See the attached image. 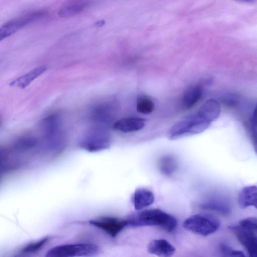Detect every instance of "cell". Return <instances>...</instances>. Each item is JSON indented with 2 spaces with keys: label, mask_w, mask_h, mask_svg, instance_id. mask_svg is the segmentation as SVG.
<instances>
[{
  "label": "cell",
  "mask_w": 257,
  "mask_h": 257,
  "mask_svg": "<svg viewBox=\"0 0 257 257\" xmlns=\"http://www.w3.org/2000/svg\"><path fill=\"white\" fill-rule=\"evenodd\" d=\"M90 224L101 229L112 237H116L127 226L125 218L113 216H101L89 221Z\"/></svg>",
  "instance_id": "cell-7"
},
{
  "label": "cell",
  "mask_w": 257,
  "mask_h": 257,
  "mask_svg": "<svg viewBox=\"0 0 257 257\" xmlns=\"http://www.w3.org/2000/svg\"><path fill=\"white\" fill-rule=\"evenodd\" d=\"M239 224L248 229L257 232V217H251L239 221Z\"/></svg>",
  "instance_id": "cell-22"
},
{
  "label": "cell",
  "mask_w": 257,
  "mask_h": 257,
  "mask_svg": "<svg viewBox=\"0 0 257 257\" xmlns=\"http://www.w3.org/2000/svg\"><path fill=\"white\" fill-rule=\"evenodd\" d=\"M99 252L97 246L89 243H68L49 249L46 256L50 257L91 256Z\"/></svg>",
  "instance_id": "cell-6"
},
{
  "label": "cell",
  "mask_w": 257,
  "mask_h": 257,
  "mask_svg": "<svg viewBox=\"0 0 257 257\" xmlns=\"http://www.w3.org/2000/svg\"><path fill=\"white\" fill-rule=\"evenodd\" d=\"M158 167L159 170L162 174L169 176L177 169L178 161L177 159L172 155H164L159 158Z\"/></svg>",
  "instance_id": "cell-16"
},
{
  "label": "cell",
  "mask_w": 257,
  "mask_h": 257,
  "mask_svg": "<svg viewBox=\"0 0 257 257\" xmlns=\"http://www.w3.org/2000/svg\"><path fill=\"white\" fill-rule=\"evenodd\" d=\"M110 144L109 134L102 126L99 125L89 128L83 135L79 142L81 148L90 152L107 149Z\"/></svg>",
  "instance_id": "cell-4"
},
{
  "label": "cell",
  "mask_w": 257,
  "mask_h": 257,
  "mask_svg": "<svg viewBox=\"0 0 257 257\" xmlns=\"http://www.w3.org/2000/svg\"><path fill=\"white\" fill-rule=\"evenodd\" d=\"M220 250L221 252L225 255L236 256H245L243 252L233 249L229 246L224 243L220 245Z\"/></svg>",
  "instance_id": "cell-23"
},
{
  "label": "cell",
  "mask_w": 257,
  "mask_h": 257,
  "mask_svg": "<svg viewBox=\"0 0 257 257\" xmlns=\"http://www.w3.org/2000/svg\"><path fill=\"white\" fill-rule=\"evenodd\" d=\"M104 24V22L103 21H99L96 22L94 24V25L97 27H100L102 26Z\"/></svg>",
  "instance_id": "cell-26"
},
{
  "label": "cell",
  "mask_w": 257,
  "mask_h": 257,
  "mask_svg": "<svg viewBox=\"0 0 257 257\" xmlns=\"http://www.w3.org/2000/svg\"><path fill=\"white\" fill-rule=\"evenodd\" d=\"M154 102L149 98L142 97L138 99L137 103V110L143 114H149L154 109Z\"/></svg>",
  "instance_id": "cell-20"
},
{
  "label": "cell",
  "mask_w": 257,
  "mask_h": 257,
  "mask_svg": "<svg viewBox=\"0 0 257 257\" xmlns=\"http://www.w3.org/2000/svg\"><path fill=\"white\" fill-rule=\"evenodd\" d=\"M49 236H46L37 241L31 242L22 247L20 250L22 253H32L41 250L50 240Z\"/></svg>",
  "instance_id": "cell-19"
},
{
  "label": "cell",
  "mask_w": 257,
  "mask_h": 257,
  "mask_svg": "<svg viewBox=\"0 0 257 257\" xmlns=\"http://www.w3.org/2000/svg\"><path fill=\"white\" fill-rule=\"evenodd\" d=\"M155 200L154 195L151 190L144 188H139L133 194L131 201L135 209L141 210L152 204Z\"/></svg>",
  "instance_id": "cell-10"
},
{
  "label": "cell",
  "mask_w": 257,
  "mask_h": 257,
  "mask_svg": "<svg viewBox=\"0 0 257 257\" xmlns=\"http://www.w3.org/2000/svg\"><path fill=\"white\" fill-rule=\"evenodd\" d=\"M46 70L47 67L45 66L37 67L12 81L10 85L24 89L28 86L33 80L45 72Z\"/></svg>",
  "instance_id": "cell-15"
},
{
  "label": "cell",
  "mask_w": 257,
  "mask_h": 257,
  "mask_svg": "<svg viewBox=\"0 0 257 257\" xmlns=\"http://www.w3.org/2000/svg\"><path fill=\"white\" fill-rule=\"evenodd\" d=\"M148 252L159 256L169 257L175 252V247L165 239H155L151 240L147 246Z\"/></svg>",
  "instance_id": "cell-11"
},
{
  "label": "cell",
  "mask_w": 257,
  "mask_h": 257,
  "mask_svg": "<svg viewBox=\"0 0 257 257\" xmlns=\"http://www.w3.org/2000/svg\"><path fill=\"white\" fill-rule=\"evenodd\" d=\"M86 2L80 1L66 6L60 9L58 15L61 18H67L81 13L87 7Z\"/></svg>",
  "instance_id": "cell-18"
},
{
  "label": "cell",
  "mask_w": 257,
  "mask_h": 257,
  "mask_svg": "<svg viewBox=\"0 0 257 257\" xmlns=\"http://www.w3.org/2000/svg\"><path fill=\"white\" fill-rule=\"evenodd\" d=\"M45 146L52 153H58L65 146V139L61 129L60 116L52 114L45 117L42 124Z\"/></svg>",
  "instance_id": "cell-2"
},
{
  "label": "cell",
  "mask_w": 257,
  "mask_h": 257,
  "mask_svg": "<svg viewBox=\"0 0 257 257\" xmlns=\"http://www.w3.org/2000/svg\"><path fill=\"white\" fill-rule=\"evenodd\" d=\"M42 11L35 12L4 24L0 28V40L16 33L19 29L45 15Z\"/></svg>",
  "instance_id": "cell-9"
},
{
  "label": "cell",
  "mask_w": 257,
  "mask_h": 257,
  "mask_svg": "<svg viewBox=\"0 0 257 257\" xmlns=\"http://www.w3.org/2000/svg\"><path fill=\"white\" fill-rule=\"evenodd\" d=\"M146 120L143 118L130 117L121 118L112 125L113 128L123 133L140 131L145 125Z\"/></svg>",
  "instance_id": "cell-12"
},
{
  "label": "cell",
  "mask_w": 257,
  "mask_h": 257,
  "mask_svg": "<svg viewBox=\"0 0 257 257\" xmlns=\"http://www.w3.org/2000/svg\"><path fill=\"white\" fill-rule=\"evenodd\" d=\"M202 93V88L199 85H192L188 87L183 95L182 102L184 107L186 109L192 107L199 101Z\"/></svg>",
  "instance_id": "cell-17"
},
{
  "label": "cell",
  "mask_w": 257,
  "mask_h": 257,
  "mask_svg": "<svg viewBox=\"0 0 257 257\" xmlns=\"http://www.w3.org/2000/svg\"><path fill=\"white\" fill-rule=\"evenodd\" d=\"M236 1L243 2V3H251L254 1V0H235Z\"/></svg>",
  "instance_id": "cell-27"
},
{
  "label": "cell",
  "mask_w": 257,
  "mask_h": 257,
  "mask_svg": "<svg viewBox=\"0 0 257 257\" xmlns=\"http://www.w3.org/2000/svg\"><path fill=\"white\" fill-rule=\"evenodd\" d=\"M183 226L188 231L205 236L214 233L218 229L220 221L212 215L198 213L186 219L183 223Z\"/></svg>",
  "instance_id": "cell-5"
},
{
  "label": "cell",
  "mask_w": 257,
  "mask_h": 257,
  "mask_svg": "<svg viewBox=\"0 0 257 257\" xmlns=\"http://www.w3.org/2000/svg\"><path fill=\"white\" fill-rule=\"evenodd\" d=\"M235 234L239 243L245 249L250 256L257 257V235L254 231L239 224L228 227Z\"/></svg>",
  "instance_id": "cell-8"
},
{
  "label": "cell",
  "mask_w": 257,
  "mask_h": 257,
  "mask_svg": "<svg viewBox=\"0 0 257 257\" xmlns=\"http://www.w3.org/2000/svg\"><path fill=\"white\" fill-rule=\"evenodd\" d=\"M203 205L205 208L215 210L223 214H228L229 212V208L226 205L220 202H211Z\"/></svg>",
  "instance_id": "cell-21"
},
{
  "label": "cell",
  "mask_w": 257,
  "mask_h": 257,
  "mask_svg": "<svg viewBox=\"0 0 257 257\" xmlns=\"http://www.w3.org/2000/svg\"><path fill=\"white\" fill-rule=\"evenodd\" d=\"M252 122L255 126L257 127V105L255 106L253 112L252 117Z\"/></svg>",
  "instance_id": "cell-25"
},
{
  "label": "cell",
  "mask_w": 257,
  "mask_h": 257,
  "mask_svg": "<svg viewBox=\"0 0 257 257\" xmlns=\"http://www.w3.org/2000/svg\"><path fill=\"white\" fill-rule=\"evenodd\" d=\"M220 110L219 102L214 99H209L203 103L196 113L202 119L211 123L218 117Z\"/></svg>",
  "instance_id": "cell-13"
},
{
  "label": "cell",
  "mask_w": 257,
  "mask_h": 257,
  "mask_svg": "<svg viewBox=\"0 0 257 257\" xmlns=\"http://www.w3.org/2000/svg\"><path fill=\"white\" fill-rule=\"evenodd\" d=\"M252 145L255 153L257 154V133H254L252 136Z\"/></svg>",
  "instance_id": "cell-24"
},
{
  "label": "cell",
  "mask_w": 257,
  "mask_h": 257,
  "mask_svg": "<svg viewBox=\"0 0 257 257\" xmlns=\"http://www.w3.org/2000/svg\"><path fill=\"white\" fill-rule=\"evenodd\" d=\"M211 123L199 116L197 113L186 116L175 123L167 133L171 140L200 134L209 127Z\"/></svg>",
  "instance_id": "cell-3"
},
{
  "label": "cell",
  "mask_w": 257,
  "mask_h": 257,
  "mask_svg": "<svg viewBox=\"0 0 257 257\" xmlns=\"http://www.w3.org/2000/svg\"><path fill=\"white\" fill-rule=\"evenodd\" d=\"M238 203L241 208L253 206L257 209V186L244 187L239 193Z\"/></svg>",
  "instance_id": "cell-14"
},
{
  "label": "cell",
  "mask_w": 257,
  "mask_h": 257,
  "mask_svg": "<svg viewBox=\"0 0 257 257\" xmlns=\"http://www.w3.org/2000/svg\"><path fill=\"white\" fill-rule=\"evenodd\" d=\"M127 226H157L171 232L176 228L177 221L172 215L159 208L146 209L132 212L125 218Z\"/></svg>",
  "instance_id": "cell-1"
}]
</instances>
